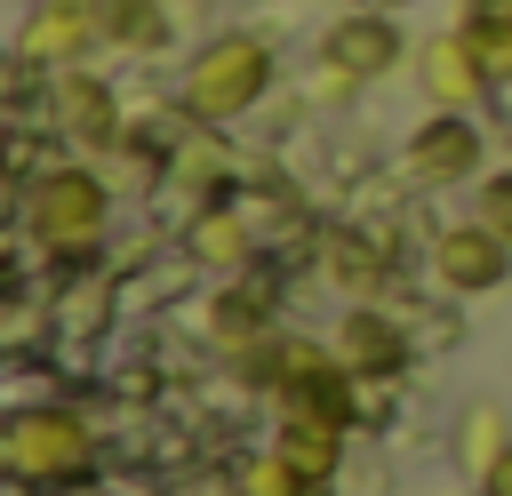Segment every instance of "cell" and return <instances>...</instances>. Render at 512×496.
Listing matches in <instances>:
<instances>
[{
    "label": "cell",
    "mask_w": 512,
    "mask_h": 496,
    "mask_svg": "<svg viewBox=\"0 0 512 496\" xmlns=\"http://www.w3.org/2000/svg\"><path fill=\"white\" fill-rule=\"evenodd\" d=\"M264 80H272V48L248 40V32H232V40H216V48L192 56L184 104H192L200 120H232V112H248V104L264 96Z\"/></svg>",
    "instance_id": "1"
},
{
    "label": "cell",
    "mask_w": 512,
    "mask_h": 496,
    "mask_svg": "<svg viewBox=\"0 0 512 496\" xmlns=\"http://www.w3.org/2000/svg\"><path fill=\"white\" fill-rule=\"evenodd\" d=\"M24 224L40 232V240H88L96 224H104V184L88 176V168H48L32 192H24Z\"/></svg>",
    "instance_id": "2"
},
{
    "label": "cell",
    "mask_w": 512,
    "mask_h": 496,
    "mask_svg": "<svg viewBox=\"0 0 512 496\" xmlns=\"http://www.w3.org/2000/svg\"><path fill=\"white\" fill-rule=\"evenodd\" d=\"M88 464V432L80 416H16L8 424V472L16 480H64Z\"/></svg>",
    "instance_id": "3"
},
{
    "label": "cell",
    "mask_w": 512,
    "mask_h": 496,
    "mask_svg": "<svg viewBox=\"0 0 512 496\" xmlns=\"http://www.w3.org/2000/svg\"><path fill=\"white\" fill-rule=\"evenodd\" d=\"M440 280L448 288H464V296H480V288H496L504 272H512V240L480 216V224H456V232H440Z\"/></svg>",
    "instance_id": "4"
},
{
    "label": "cell",
    "mask_w": 512,
    "mask_h": 496,
    "mask_svg": "<svg viewBox=\"0 0 512 496\" xmlns=\"http://www.w3.org/2000/svg\"><path fill=\"white\" fill-rule=\"evenodd\" d=\"M408 168H416L424 184H456V176H472V168H480V136H472V120H464V112L424 120V128L408 136Z\"/></svg>",
    "instance_id": "5"
},
{
    "label": "cell",
    "mask_w": 512,
    "mask_h": 496,
    "mask_svg": "<svg viewBox=\"0 0 512 496\" xmlns=\"http://www.w3.org/2000/svg\"><path fill=\"white\" fill-rule=\"evenodd\" d=\"M96 40V0H40L32 16H24V32H16V48L32 56V64H64V56H80Z\"/></svg>",
    "instance_id": "6"
},
{
    "label": "cell",
    "mask_w": 512,
    "mask_h": 496,
    "mask_svg": "<svg viewBox=\"0 0 512 496\" xmlns=\"http://www.w3.org/2000/svg\"><path fill=\"white\" fill-rule=\"evenodd\" d=\"M480 88H488V64H480L472 32H448V40H432V48H424V96H432L440 112H464Z\"/></svg>",
    "instance_id": "7"
},
{
    "label": "cell",
    "mask_w": 512,
    "mask_h": 496,
    "mask_svg": "<svg viewBox=\"0 0 512 496\" xmlns=\"http://www.w3.org/2000/svg\"><path fill=\"white\" fill-rule=\"evenodd\" d=\"M328 64L352 72V80L392 72V64H400V32H392V16H344V24L328 32Z\"/></svg>",
    "instance_id": "8"
},
{
    "label": "cell",
    "mask_w": 512,
    "mask_h": 496,
    "mask_svg": "<svg viewBox=\"0 0 512 496\" xmlns=\"http://www.w3.org/2000/svg\"><path fill=\"white\" fill-rule=\"evenodd\" d=\"M344 368H360V376H392L400 360H408V336L384 320V312H352L344 328H336V344H328Z\"/></svg>",
    "instance_id": "9"
},
{
    "label": "cell",
    "mask_w": 512,
    "mask_h": 496,
    "mask_svg": "<svg viewBox=\"0 0 512 496\" xmlns=\"http://www.w3.org/2000/svg\"><path fill=\"white\" fill-rule=\"evenodd\" d=\"M96 40L160 48V40H168V16H160V0H96Z\"/></svg>",
    "instance_id": "10"
},
{
    "label": "cell",
    "mask_w": 512,
    "mask_h": 496,
    "mask_svg": "<svg viewBox=\"0 0 512 496\" xmlns=\"http://www.w3.org/2000/svg\"><path fill=\"white\" fill-rule=\"evenodd\" d=\"M56 104H64V128H72V136H112V96H104L88 72H64Z\"/></svg>",
    "instance_id": "11"
},
{
    "label": "cell",
    "mask_w": 512,
    "mask_h": 496,
    "mask_svg": "<svg viewBox=\"0 0 512 496\" xmlns=\"http://www.w3.org/2000/svg\"><path fill=\"white\" fill-rule=\"evenodd\" d=\"M280 456H288L304 480H320V472L336 464V424H320V416H288V440H280Z\"/></svg>",
    "instance_id": "12"
},
{
    "label": "cell",
    "mask_w": 512,
    "mask_h": 496,
    "mask_svg": "<svg viewBox=\"0 0 512 496\" xmlns=\"http://www.w3.org/2000/svg\"><path fill=\"white\" fill-rule=\"evenodd\" d=\"M504 448H512V440H504V424H496V408H480V416H472V432H464V464H472V472L488 480V464H496Z\"/></svg>",
    "instance_id": "13"
},
{
    "label": "cell",
    "mask_w": 512,
    "mask_h": 496,
    "mask_svg": "<svg viewBox=\"0 0 512 496\" xmlns=\"http://www.w3.org/2000/svg\"><path fill=\"white\" fill-rule=\"evenodd\" d=\"M248 496H304V472L288 456H264V464H248Z\"/></svg>",
    "instance_id": "14"
},
{
    "label": "cell",
    "mask_w": 512,
    "mask_h": 496,
    "mask_svg": "<svg viewBox=\"0 0 512 496\" xmlns=\"http://www.w3.org/2000/svg\"><path fill=\"white\" fill-rule=\"evenodd\" d=\"M240 248H248V240H240L232 216H208V224H200V256H208V264H232Z\"/></svg>",
    "instance_id": "15"
},
{
    "label": "cell",
    "mask_w": 512,
    "mask_h": 496,
    "mask_svg": "<svg viewBox=\"0 0 512 496\" xmlns=\"http://www.w3.org/2000/svg\"><path fill=\"white\" fill-rule=\"evenodd\" d=\"M480 216H488V224H496V232L512 240V176H496V184L480 192Z\"/></svg>",
    "instance_id": "16"
},
{
    "label": "cell",
    "mask_w": 512,
    "mask_h": 496,
    "mask_svg": "<svg viewBox=\"0 0 512 496\" xmlns=\"http://www.w3.org/2000/svg\"><path fill=\"white\" fill-rule=\"evenodd\" d=\"M488 496H512V448H504V456L488 464Z\"/></svg>",
    "instance_id": "17"
}]
</instances>
